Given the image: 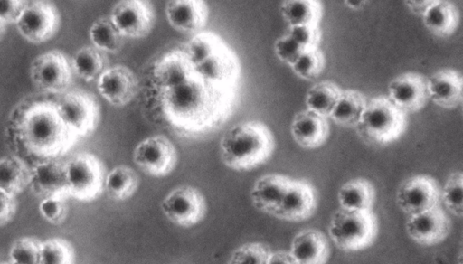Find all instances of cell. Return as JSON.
I'll return each mask as SVG.
<instances>
[{
  "mask_svg": "<svg viewBox=\"0 0 463 264\" xmlns=\"http://www.w3.org/2000/svg\"><path fill=\"white\" fill-rule=\"evenodd\" d=\"M5 32V24L0 20V40L2 39L3 35Z\"/></svg>",
  "mask_w": 463,
  "mask_h": 264,
  "instance_id": "obj_47",
  "label": "cell"
},
{
  "mask_svg": "<svg viewBox=\"0 0 463 264\" xmlns=\"http://www.w3.org/2000/svg\"><path fill=\"white\" fill-rule=\"evenodd\" d=\"M280 12L289 26L319 25L322 6L317 0H287L281 4Z\"/></svg>",
  "mask_w": 463,
  "mask_h": 264,
  "instance_id": "obj_31",
  "label": "cell"
},
{
  "mask_svg": "<svg viewBox=\"0 0 463 264\" xmlns=\"http://www.w3.org/2000/svg\"><path fill=\"white\" fill-rule=\"evenodd\" d=\"M15 197L0 190V225L8 222L15 213Z\"/></svg>",
  "mask_w": 463,
  "mask_h": 264,
  "instance_id": "obj_43",
  "label": "cell"
},
{
  "mask_svg": "<svg viewBox=\"0 0 463 264\" xmlns=\"http://www.w3.org/2000/svg\"><path fill=\"white\" fill-rule=\"evenodd\" d=\"M4 137L12 155L30 167L62 158L79 138L61 119L55 97L42 92L29 94L13 107Z\"/></svg>",
  "mask_w": 463,
  "mask_h": 264,
  "instance_id": "obj_2",
  "label": "cell"
},
{
  "mask_svg": "<svg viewBox=\"0 0 463 264\" xmlns=\"http://www.w3.org/2000/svg\"><path fill=\"white\" fill-rule=\"evenodd\" d=\"M133 162L146 174L163 177L171 174L178 161L172 141L165 135H154L140 141L133 150Z\"/></svg>",
  "mask_w": 463,
  "mask_h": 264,
  "instance_id": "obj_11",
  "label": "cell"
},
{
  "mask_svg": "<svg viewBox=\"0 0 463 264\" xmlns=\"http://www.w3.org/2000/svg\"><path fill=\"white\" fill-rule=\"evenodd\" d=\"M29 186L42 199L53 195H68L65 161L57 158L31 166Z\"/></svg>",
  "mask_w": 463,
  "mask_h": 264,
  "instance_id": "obj_20",
  "label": "cell"
},
{
  "mask_svg": "<svg viewBox=\"0 0 463 264\" xmlns=\"http://www.w3.org/2000/svg\"><path fill=\"white\" fill-rule=\"evenodd\" d=\"M440 190L436 180L429 175H415L404 180L396 192L400 209L412 215L439 204Z\"/></svg>",
  "mask_w": 463,
  "mask_h": 264,
  "instance_id": "obj_14",
  "label": "cell"
},
{
  "mask_svg": "<svg viewBox=\"0 0 463 264\" xmlns=\"http://www.w3.org/2000/svg\"><path fill=\"white\" fill-rule=\"evenodd\" d=\"M345 4L347 7H349L353 10H360L365 5L366 1L346 0V1H345Z\"/></svg>",
  "mask_w": 463,
  "mask_h": 264,
  "instance_id": "obj_46",
  "label": "cell"
},
{
  "mask_svg": "<svg viewBox=\"0 0 463 264\" xmlns=\"http://www.w3.org/2000/svg\"><path fill=\"white\" fill-rule=\"evenodd\" d=\"M138 185V174L131 167L120 165L106 174L104 190L111 200L123 202L135 194Z\"/></svg>",
  "mask_w": 463,
  "mask_h": 264,
  "instance_id": "obj_28",
  "label": "cell"
},
{
  "mask_svg": "<svg viewBox=\"0 0 463 264\" xmlns=\"http://www.w3.org/2000/svg\"><path fill=\"white\" fill-rule=\"evenodd\" d=\"M55 101L61 119L78 137L95 131L100 119V106L94 94L80 89L68 90L55 97Z\"/></svg>",
  "mask_w": 463,
  "mask_h": 264,
  "instance_id": "obj_8",
  "label": "cell"
},
{
  "mask_svg": "<svg viewBox=\"0 0 463 264\" xmlns=\"http://www.w3.org/2000/svg\"><path fill=\"white\" fill-rule=\"evenodd\" d=\"M341 93L342 90L333 81H320L313 85L307 93V109L327 118L333 111Z\"/></svg>",
  "mask_w": 463,
  "mask_h": 264,
  "instance_id": "obj_32",
  "label": "cell"
},
{
  "mask_svg": "<svg viewBox=\"0 0 463 264\" xmlns=\"http://www.w3.org/2000/svg\"><path fill=\"white\" fill-rule=\"evenodd\" d=\"M366 103V97L360 91L355 90H342L329 118L340 126L355 127Z\"/></svg>",
  "mask_w": 463,
  "mask_h": 264,
  "instance_id": "obj_30",
  "label": "cell"
},
{
  "mask_svg": "<svg viewBox=\"0 0 463 264\" xmlns=\"http://www.w3.org/2000/svg\"><path fill=\"white\" fill-rule=\"evenodd\" d=\"M72 68L68 57L59 50H51L35 57L30 66V76L42 92L57 97L68 90Z\"/></svg>",
  "mask_w": 463,
  "mask_h": 264,
  "instance_id": "obj_9",
  "label": "cell"
},
{
  "mask_svg": "<svg viewBox=\"0 0 463 264\" xmlns=\"http://www.w3.org/2000/svg\"><path fill=\"white\" fill-rule=\"evenodd\" d=\"M288 33L304 49L318 47L321 38L318 24L289 26Z\"/></svg>",
  "mask_w": 463,
  "mask_h": 264,
  "instance_id": "obj_41",
  "label": "cell"
},
{
  "mask_svg": "<svg viewBox=\"0 0 463 264\" xmlns=\"http://www.w3.org/2000/svg\"><path fill=\"white\" fill-rule=\"evenodd\" d=\"M290 130L294 140L300 146L309 149L322 146L329 135L326 118L307 108L296 114Z\"/></svg>",
  "mask_w": 463,
  "mask_h": 264,
  "instance_id": "obj_24",
  "label": "cell"
},
{
  "mask_svg": "<svg viewBox=\"0 0 463 264\" xmlns=\"http://www.w3.org/2000/svg\"><path fill=\"white\" fill-rule=\"evenodd\" d=\"M68 195L81 202L97 199L104 190L106 169L100 159L80 152L65 160Z\"/></svg>",
  "mask_w": 463,
  "mask_h": 264,
  "instance_id": "obj_7",
  "label": "cell"
},
{
  "mask_svg": "<svg viewBox=\"0 0 463 264\" xmlns=\"http://www.w3.org/2000/svg\"><path fill=\"white\" fill-rule=\"evenodd\" d=\"M440 198L448 211L457 217L463 213V174L461 172L451 174L447 179Z\"/></svg>",
  "mask_w": 463,
  "mask_h": 264,
  "instance_id": "obj_37",
  "label": "cell"
},
{
  "mask_svg": "<svg viewBox=\"0 0 463 264\" xmlns=\"http://www.w3.org/2000/svg\"><path fill=\"white\" fill-rule=\"evenodd\" d=\"M357 134L372 145H386L398 139L406 128V113L388 97L367 99L364 110L355 127Z\"/></svg>",
  "mask_w": 463,
  "mask_h": 264,
  "instance_id": "obj_5",
  "label": "cell"
},
{
  "mask_svg": "<svg viewBox=\"0 0 463 264\" xmlns=\"http://www.w3.org/2000/svg\"><path fill=\"white\" fill-rule=\"evenodd\" d=\"M305 49L288 33L278 38L274 43L277 57L290 67L296 63Z\"/></svg>",
  "mask_w": 463,
  "mask_h": 264,
  "instance_id": "obj_40",
  "label": "cell"
},
{
  "mask_svg": "<svg viewBox=\"0 0 463 264\" xmlns=\"http://www.w3.org/2000/svg\"><path fill=\"white\" fill-rule=\"evenodd\" d=\"M74 250L71 245L59 238L42 241L40 264H73Z\"/></svg>",
  "mask_w": 463,
  "mask_h": 264,
  "instance_id": "obj_34",
  "label": "cell"
},
{
  "mask_svg": "<svg viewBox=\"0 0 463 264\" xmlns=\"http://www.w3.org/2000/svg\"><path fill=\"white\" fill-rule=\"evenodd\" d=\"M109 18L124 37L138 39L151 33L156 14L148 2L123 0L113 6Z\"/></svg>",
  "mask_w": 463,
  "mask_h": 264,
  "instance_id": "obj_13",
  "label": "cell"
},
{
  "mask_svg": "<svg viewBox=\"0 0 463 264\" xmlns=\"http://www.w3.org/2000/svg\"><path fill=\"white\" fill-rule=\"evenodd\" d=\"M337 200L342 209L372 211L375 201V189L365 178H353L339 188Z\"/></svg>",
  "mask_w": 463,
  "mask_h": 264,
  "instance_id": "obj_25",
  "label": "cell"
},
{
  "mask_svg": "<svg viewBox=\"0 0 463 264\" xmlns=\"http://www.w3.org/2000/svg\"><path fill=\"white\" fill-rule=\"evenodd\" d=\"M328 235L343 251H359L374 241L377 235V219L372 211L339 208L330 219Z\"/></svg>",
  "mask_w": 463,
  "mask_h": 264,
  "instance_id": "obj_6",
  "label": "cell"
},
{
  "mask_svg": "<svg viewBox=\"0 0 463 264\" xmlns=\"http://www.w3.org/2000/svg\"><path fill=\"white\" fill-rule=\"evenodd\" d=\"M424 26L434 35L447 37L457 29L459 14L450 2L439 1L432 5L422 16Z\"/></svg>",
  "mask_w": 463,
  "mask_h": 264,
  "instance_id": "obj_27",
  "label": "cell"
},
{
  "mask_svg": "<svg viewBox=\"0 0 463 264\" xmlns=\"http://www.w3.org/2000/svg\"><path fill=\"white\" fill-rule=\"evenodd\" d=\"M326 65L324 53L318 47L305 49L298 60L291 66L295 74L311 80L318 77Z\"/></svg>",
  "mask_w": 463,
  "mask_h": 264,
  "instance_id": "obj_35",
  "label": "cell"
},
{
  "mask_svg": "<svg viewBox=\"0 0 463 264\" xmlns=\"http://www.w3.org/2000/svg\"><path fill=\"white\" fill-rule=\"evenodd\" d=\"M19 33L32 43H43L53 37L60 27L56 6L46 1H26L15 24Z\"/></svg>",
  "mask_w": 463,
  "mask_h": 264,
  "instance_id": "obj_12",
  "label": "cell"
},
{
  "mask_svg": "<svg viewBox=\"0 0 463 264\" xmlns=\"http://www.w3.org/2000/svg\"><path fill=\"white\" fill-rule=\"evenodd\" d=\"M67 196L61 194L43 198L39 203V212L42 217L50 223L62 222L68 212Z\"/></svg>",
  "mask_w": 463,
  "mask_h": 264,
  "instance_id": "obj_39",
  "label": "cell"
},
{
  "mask_svg": "<svg viewBox=\"0 0 463 264\" xmlns=\"http://www.w3.org/2000/svg\"><path fill=\"white\" fill-rule=\"evenodd\" d=\"M428 79L429 98L440 108H455L462 101L463 80L453 69H442Z\"/></svg>",
  "mask_w": 463,
  "mask_h": 264,
  "instance_id": "obj_22",
  "label": "cell"
},
{
  "mask_svg": "<svg viewBox=\"0 0 463 264\" xmlns=\"http://www.w3.org/2000/svg\"><path fill=\"white\" fill-rule=\"evenodd\" d=\"M169 24L176 31L198 33L205 27L209 9L202 0H172L165 5Z\"/></svg>",
  "mask_w": 463,
  "mask_h": 264,
  "instance_id": "obj_19",
  "label": "cell"
},
{
  "mask_svg": "<svg viewBox=\"0 0 463 264\" xmlns=\"http://www.w3.org/2000/svg\"><path fill=\"white\" fill-rule=\"evenodd\" d=\"M31 167L21 158L11 156L0 159V190L14 196L29 186Z\"/></svg>",
  "mask_w": 463,
  "mask_h": 264,
  "instance_id": "obj_26",
  "label": "cell"
},
{
  "mask_svg": "<svg viewBox=\"0 0 463 264\" xmlns=\"http://www.w3.org/2000/svg\"><path fill=\"white\" fill-rule=\"evenodd\" d=\"M41 245L42 241L31 236L15 240L9 250L11 263L40 264Z\"/></svg>",
  "mask_w": 463,
  "mask_h": 264,
  "instance_id": "obj_36",
  "label": "cell"
},
{
  "mask_svg": "<svg viewBox=\"0 0 463 264\" xmlns=\"http://www.w3.org/2000/svg\"><path fill=\"white\" fill-rule=\"evenodd\" d=\"M139 92L150 121L177 136L194 138L215 131L230 118L238 87L203 74L182 44L148 64Z\"/></svg>",
  "mask_w": 463,
  "mask_h": 264,
  "instance_id": "obj_1",
  "label": "cell"
},
{
  "mask_svg": "<svg viewBox=\"0 0 463 264\" xmlns=\"http://www.w3.org/2000/svg\"><path fill=\"white\" fill-rule=\"evenodd\" d=\"M269 249L260 242H248L233 250L226 264H265Z\"/></svg>",
  "mask_w": 463,
  "mask_h": 264,
  "instance_id": "obj_38",
  "label": "cell"
},
{
  "mask_svg": "<svg viewBox=\"0 0 463 264\" xmlns=\"http://www.w3.org/2000/svg\"><path fill=\"white\" fill-rule=\"evenodd\" d=\"M25 5L24 0H0V20L5 24H16Z\"/></svg>",
  "mask_w": 463,
  "mask_h": 264,
  "instance_id": "obj_42",
  "label": "cell"
},
{
  "mask_svg": "<svg viewBox=\"0 0 463 264\" xmlns=\"http://www.w3.org/2000/svg\"><path fill=\"white\" fill-rule=\"evenodd\" d=\"M72 71L83 80L92 81L108 69L109 60L106 54L94 46H83L73 55Z\"/></svg>",
  "mask_w": 463,
  "mask_h": 264,
  "instance_id": "obj_29",
  "label": "cell"
},
{
  "mask_svg": "<svg viewBox=\"0 0 463 264\" xmlns=\"http://www.w3.org/2000/svg\"><path fill=\"white\" fill-rule=\"evenodd\" d=\"M288 252L296 264H326L330 246L322 231L305 229L294 236Z\"/></svg>",
  "mask_w": 463,
  "mask_h": 264,
  "instance_id": "obj_21",
  "label": "cell"
},
{
  "mask_svg": "<svg viewBox=\"0 0 463 264\" xmlns=\"http://www.w3.org/2000/svg\"><path fill=\"white\" fill-rule=\"evenodd\" d=\"M93 46L103 52L118 53L124 44V36L118 32L109 16L98 18L89 31Z\"/></svg>",
  "mask_w": 463,
  "mask_h": 264,
  "instance_id": "obj_33",
  "label": "cell"
},
{
  "mask_svg": "<svg viewBox=\"0 0 463 264\" xmlns=\"http://www.w3.org/2000/svg\"><path fill=\"white\" fill-rule=\"evenodd\" d=\"M219 146L223 165L241 172L263 165L274 151L275 140L264 123L248 120L227 129L220 139Z\"/></svg>",
  "mask_w": 463,
  "mask_h": 264,
  "instance_id": "obj_3",
  "label": "cell"
},
{
  "mask_svg": "<svg viewBox=\"0 0 463 264\" xmlns=\"http://www.w3.org/2000/svg\"><path fill=\"white\" fill-rule=\"evenodd\" d=\"M265 264H296L288 251L269 252Z\"/></svg>",
  "mask_w": 463,
  "mask_h": 264,
  "instance_id": "obj_45",
  "label": "cell"
},
{
  "mask_svg": "<svg viewBox=\"0 0 463 264\" xmlns=\"http://www.w3.org/2000/svg\"><path fill=\"white\" fill-rule=\"evenodd\" d=\"M390 100L403 112H417L428 101V79L415 72L402 73L388 86Z\"/></svg>",
  "mask_w": 463,
  "mask_h": 264,
  "instance_id": "obj_17",
  "label": "cell"
},
{
  "mask_svg": "<svg viewBox=\"0 0 463 264\" xmlns=\"http://www.w3.org/2000/svg\"><path fill=\"white\" fill-rule=\"evenodd\" d=\"M409 237L423 246L443 241L449 233L450 220L439 205L420 213L409 215L405 222Z\"/></svg>",
  "mask_w": 463,
  "mask_h": 264,
  "instance_id": "obj_15",
  "label": "cell"
},
{
  "mask_svg": "<svg viewBox=\"0 0 463 264\" xmlns=\"http://www.w3.org/2000/svg\"><path fill=\"white\" fill-rule=\"evenodd\" d=\"M291 181V178L279 174L260 176L250 193L253 206L273 216Z\"/></svg>",
  "mask_w": 463,
  "mask_h": 264,
  "instance_id": "obj_23",
  "label": "cell"
},
{
  "mask_svg": "<svg viewBox=\"0 0 463 264\" xmlns=\"http://www.w3.org/2000/svg\"><path fill=\"white\" fill-rule=\"evenodd\" d=\"M161 210L172 223L189 228L204 219L207 203L197 188L185 184L175 187L165 195Z\"/></svg>",
  "mask_w": 463,
  "mask_h": 264,
  "instance_id": "obj_10",
  "label": "cell"
},
{
  "mask_svg": "<svg viewBox=\"0 0 463 264\" xmlns=\"http://www.w3.org/2000/svg\"><path fill=\"white\" fill-rule=\"evenodd\" d=\"M437 1L438 0H410L405 1V4L413 14L423 16Z\"/></svg>",
  "mask_w": 463,
  "mask_h": 264,
  "instance_id": "obj_44",
  "label": "cell"
},
{
  "mask_svg": "<svg viewBox=\"0 0 463 264\" xmlns=\"http://www.w3.org/2000/svg\"><path fill=\"white\" fill-rule=\"evenodd\" d=\"M316 207L313 186L306 181L292 179L273 216L288 222H301L311 217Z\"/></svg>",
  "mask_w": 463,
  "mask_h": 264,
  "instance_id": "obj_18",
  "label": "cell"
},
{
  "mask_svg": "<svg viewBox=\"0 0 463 264\" xmlns=\"http://www.w3.org/2000/svg\"><path fill=\"white\" fill-rule=\"evenodd\" d=\"M183 47L203 74L217 82L238 87L241 72L240 61L220 35L200 32Z\"/></svg>",
  "mask_w": 463,
  "mask_h": 264,
  "instance_id": "obj_4",
  "label": "cell"
},
{
  "mask_svg": "<svg viewBox=\"0 0 463 264\" xmlns=\"http://www.w3.org/2000/svg\"><path fill=\"white\" fill-rule=\"evenodd\" d=\"M97 88L109 104L123 107L138 94L139 80L127 66L116 65L108 68L99 76Z\"/></svg>",
  "mask_w": 463,
  "mask_h": 264,
  "instance_id": "obj_16",
  "label": "cell"
}]
</instances>
